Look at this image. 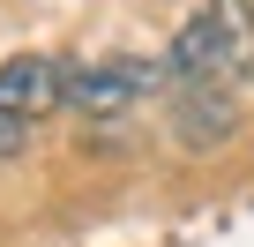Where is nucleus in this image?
<instances>
[{"label":"nucleus","instance_id":"3","mask_svg":"<svg viewBox=\"0 0 254 247\" xmlns=\"http://www.w3.org/2000/svg\"><path fill=\"white\" fill-rule=\"evenodd\" d=\"M232 135H239V90H224V82L172 90V143L180 150H217Z\"/></svg>","mask_w":254,"mask_h":247},{"label":"nucleus","instance_id":"5","mask_svg":"<svg viewBox=\"0 0 254 247\" xmlns=\"http://www.w3.org/2000/svg\"><path fill=\"white\" fill-rule=\"evenodd\" d=\"M30 150V128H23V120H8V112H0V158H23Z\"/></svg>","mask_w":254,"mask_h":247},{"label":"nucleus","instance_id":"1","mask_svg":"<svg viewBox=\"0 0 254 247\" xmlns=\"http://www.w3.org/2000/svg\"><path fill=\"white\" fill-rule=\"evenodd\" d=\"M150 90H165V68L142 60V53H112V60H75L67 68V112H82V120H120Z\"/></svg>","mask_w":254,"mask_h":247},{"label":"nucleus","instance_id":"4","mask_svg":"<svg viewBox=\"0 0 254 247\" xmlns=\"http://www.w3.org/2000/svg\"><path fill=\"white\" fill-rule=\"evenodd\" d=\"M209 23L224 45V82H254V0H209Z\"/></svg>","mask_w":254,"mask_h":247},{"label":"nucleus","instance_id":"2","mask_svg":"<svg viewBox=\"0 0 254 247\" xmlns=\"http://www.w3.org/2000/svg\"><path fill=\"white\" fill-rule=\"evenodd\" d=\"M0 112L23 120V128L67 112V60L60 53H8L0 60Z\"/></svg>","mask_w":254,"mask_h":247}]
</instances>
